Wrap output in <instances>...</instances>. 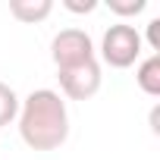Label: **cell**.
Here are the masks:
<instances>
[{
	"mask_svg": "<svg viewBox=\"0 0 160 160\" xmlns=\"http://www.w3.org/2000/svg\"><path fill=\"white\" fill-rule=\"evenodd\" d=\"M19 138L32 151H57L69 138V104L57 88H35L19 101Z\"/></svg>",
	"mask_w": 160,
	"mask_h": 160,
	"instance_id": "cell-1",
	"label": "cell"
},
{
	"mask_svg": "<svg viewBox=\"0 0 160 160\" xmlns=\"http://www.w3.org/2000/svg\"><path fill=\"white\" fill-rule=\"evenodd\" d=\"M141 53H144V41L132 22H113L104 28L98 44V63L110 69H129L141 60Z\"/></svg>",
	"mask_w": 160,
	"mask_h": 160,
	"instance_id": "cell-2",
	"label": "cell"
},
{
	"mask_svg": "<svg viewBox=\"0 0 160 160\" xmlns=\"http://www.w3.org/2000/svg\"><path fill=\"white\" fill-rule=\"evenodd\" d=\"M50 60L60 69H72V66H85L91 60H98V44L94 38L78 28V25H66L50 38Z\"/></svg>",
	"mask_w": 160,
	"mask_h": 160,
	"instance_id": "cell-3",
	"label": "cell"
},
{
	"mask_svg": "<svg viewBox=\"0 0 160 160\" xmlns=\"http://www.w3.org/2000/svg\"><path fill=\"white\" fill-rule=\"evenodd\" d=\"M57 82H60V94H63L66 101H91V98L101 91L104 72H101V63L91 60V63H85V66L60 69V72H57Z\"/></svg>",
	"mask_w": 160,
	"mask_h": 160,
	"instance_id": "cell-4",
	"label": "cell"
},
{
	"mask_svg": "<svg viewBox=\"0 0 160 160\" xmlns=\"http://www.w3.org/2000/svg\"><path fill=\"white\" fill-rule=\"evenodd\" d=\"M135 85L148 98H160V53H148L135 66Z\"/></svg>",
	"mask_w": 160,
	"mask_h": 160,
	"instance_id": "cell-5",
	"label": "cell"
},
{
	"mask_svg": "<svg viewBox=\"0 0 160 160\" xmlns=\"http://www.w3.org/2000/svg\"><path fill=\"white\" fill-rule=\"evenodd\" d=\"M50 13H53L50 0H13V3H10V16L19 19V22H25V25L44 22Z\"/></svg>",
	"mask_w": 160,
	"mask_h": 160,
	"instance_id": "cell-6",
	"label": "cell"
},
{
	"mask_svg": "<svg viewBox=\"0 0 160 160\" xmlns=\"http://www.w3.org/2000/svg\"><path fill=\"white\" fill-rule=\"evenodd\" d=\"M19 101H22V98L16 94L13 85L0 82V129H7V126L16 122V116H19Z\"/></svg>",
	"mask_w": 160,
	"mask_h": 160,
	"instance_id": "cell-7",
	"label": "cell"
},
{
	"mask_svg": "<svg viewBox=\"0 0 160 160\" xmlns=\"http://www.w3.org/2000/svg\"><path fill=\"white\" fill-rule=\"evenodd\" d=\"M107 10L116 16V22H129L148 10V0H107Z\"/></svg>",
	"mask_w": 160,
	"mask_h": 160,
	"instance_id": "cell-8",
	"label": "cell"
},
{
	"mask_svg": "<svg viewBox=\"0 0 160 160\" xmlns=\"http://www.w3.org/2000/svg\"><path fill=\"white\" fill-rule=\"evenodd\" d=\"M141 41L157 53L160 50V16H154V19H148V25H144V35H141Z\"/></svg>",
	"mask_w": 160,
	"mask_h": 160,
	"instance_id": "cell-9",
	"label": "cell"
},
{
	"mask_svg": "<svg viewBox=\"0 0 160 160\" xmlns=\"http://www.w3.org/2000/svg\"><path fill=\"white\" fill-rule=\"evenodd\" d=\"M63 10L72 16H91L98 10V0H63Z\"/></svg>",
	"mask_w": 160,
	"mask_h": 160,
	"instance_id": "cell-10",
	"label": "cell"
},
{
	"mask_svg": "<svg viewBox=\"0 0 160 160\" xmlns=\"http://www.w3.org/2000/svg\"><path fill=\"white\" fill-rule=\"evenodd\" d=\"M148 126H151V132L154 135H160V107L154 104L151 107V113H148Z\"/></svg>",
	"mask_w": 160,
	"mask_h": 160,
	"instance_id": "cell-11",
	"label": "cell"
}]
</instances>
